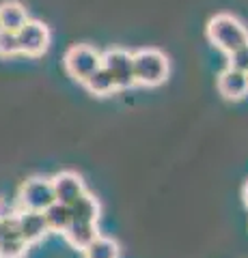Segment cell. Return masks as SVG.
I'll return each instance as SVG.
<instances>
[{
	"label": "cell",
	"instance_id": "cell-8",
	"mask_svg": "<svg viewBox=\"0 0 248 258\" xmlns=\"http://www.w3.org/2000/svg\"><path fill=\"white\" fill-rule=\"evenodd\" d=\"M50 181H52L54 198H57L59 203H65V205H69L74 198H78L82 191H86L82 176H80L78 172H74V170L57 172Z\"/></svg>",
	"mask_w": 248,
	"mask_h": 258
},
{
	"label": "cell",
	"instance_id": "cell-16",
	"mask_svg": "<svg viewBox=\"0 0 248 258\" xmlns=\"http://www.w3.org/2000/svg\"><path fill=\"white\" fill-rule=\"evenodd\" d=\"M43 217H45V224L50 228V232H63L71 222L69 207L65 203H59V200H54L50 207L43 209Z\"/></svg>",
	"mask_w": 248,
	"mask_h": 258
},
{
	"label": "cell",
	"instance_id": "cell-18",
	"mask_svg": "<svg viewBox=\"0 0 248 258\" xmlns=\"http://www.w3.org/2000/svg\"><path fill=\"white\" fill-rule=\"evenodd\" d=\"M227 56H229V64H227V67L248 74V45L239 47V50L231 52V54H227Z\"/></svg>",
	"mask_w": 248,
	"mask_h": 258
},
{
	"label": "cell",
	"instance_id": "cell-1",
	"mask_svg": "<svg viewBox=\"0 0 248 258\" xmlns=\"http://www.w3.org/2000/svg\"><path fill=\"white\" fill-rule=\"evenodd\" d=\"M207 39L220 52L231 54L248 45V28L231 13H218L207 22Z\"/></svg>",
	"mask_w": 248,
	"mask_h": 258
},
{
	"label": "cell",
	"instance_id": "cell-3",
	"mask_svg": "<svg viewBox=\"0 0 248 258\" xmlns=\"http://www.w3.org/2000/svg\"><path fill=\"white\" fill-rule=\"evenodd\" d=\"M63 64H65L69 78H74L76 82L82 84L95 69L102 67V52H97L95 47L86 43L71 45L65 52V56H63Z\"/></svg>",
	"mask_w": 248,
	"mask_h": 258
},
{
	"label": "cell",
	"instance_id": "cell-9",
	"mask_svg": "<svg viewBox=\"0 0 248 258\" xmlns=\"http://www.w3.org/2000/svg\"><path fill=\"white\" fill-rule=\"evenodd\" d=\"M15 215L5 220V232L0 237V258H24L28 252V243L18 232V217Z\"/></svg>",
	"mask_w": 248,
	"mask_h": 258
},
{
	"label": "cell",
	"instance_id": "cell-17",
	"mask_svg": "<svg viewBox=\"0 0 248 258\" xmlns=\"http://www.w3.org/2000/svg\"><path fill=\"white\" fill-rule=\"evenodd\" d=\"M20 54V45H18V35L11 30L0 28V56L3 58H11V56Z\"/></svg>",
	"mask_w": 248,
	"mask_h": 258
},
{
	"label": "cell",
	"instance_id": "cell-7",
	"mask_svg": "<svg viewBox=\"0 0 248 258\" xmlns=\"http://www.w3.org/2000/svg\"><path fill=\"white\" fill-rule=\"evenodd\" d=\"M15 217H18L20 237L26 241L28 245L39 243V241L50 232V228H47V224H45L43 211H28V209H22V211H18Z\"/></svg>",
	"mask_w": 248,
	"mask_h": 258
},
{
	"label": "cell",
	"instance_id": "cell-4",
	"mask_svg": "<svg viewBox=\"0 0 248 258\" xmlns=\"http://www.w3.org/2000/svg\"><path fill=\"white\" fill-rule=\"evenodd\" d=\"M54 189L52 181L45 176H30L18 189V205L20 209H28V211H43L54 203Z\"/></svg>",
	"mask_w": 248,
	"mask_h": 258
},
{
	"label": "cell",
	"instance_id": "cell-10",
	"mask_svg": "<svg viewBox=\"0 0 248 258\" xmlns=\"http://www.w3.org/2000/svg\"><path fill=\"white\" fill-rule=\"evenodd\" d=\"M218 93L229 101H239L248 95V76L237 69H222L218 76Z\"/></svg>",
	"mask_w": 248,
	"mask_h": 258
},
{
	"label": "cell",
	"instance_id": "cell-15",
	"mask_svg": "<svg viewBox=\"0 0 248 258\" xmlns=\"http://www.w3.org/2000/svg\"><path fill=\"white\" fill-rule=\"evenodd\" d=\"M84 258H119L121 256V247L113 237L97 235L89 245L82 249Z\"/></svg>",
	"mask_w": 248,
	"mask_h": 258
},
{
	"label": "cell",
	"instance_id": "cell-6",
	"mask_svg": "<svg viewBox=\"0 0 248 258\" xmlns=\"http://www.w3.org/2000/svg\"><path fill=\"white\" fill-rule=\"evenodd\" d=\"M15 35H18L20 54L30 56V58L43 56L47 52V47H50V39H52L50 28L39 20H28Z\"/></svg>",
	"mask_w": 248,
	"mask_h": 258
},
{
	"label": "cell",
	"instance_id": "cell-11",
	"mask_svg": "<svg viewBox=\"0 0 248 258\" xmlns=\"http://www.w3.org/2000/svg\"><path fill=\"white\" fill-rule=\"evenodd\" d=\"M69 207V213H71V220L76 222H95L97 224L100 215H102V205L100 200L93 196L89 191H82L78 198H74Z\"/></svg>",
	"mask_w": 248,
	"mask_h": 258
},
{
	"label": "cell",
	"instance_id": "cell-2",
	"mask_svg": "<svg viewBox=\"0 0 248 258\" xmlns=\"http://www.w3.org/2000/svg\"><path fill=\"white\" fill-rule=\"evenodd\" d=\"M134 60V82L147 88H154L166 82L171 74V60L162 50L156 47H142L132 52Z\"/></svg>",
	"mask_w": 248,
	"mask_h": 258
},
{
	"label": "cell",
	"instance_id": "cell-12",
	"mask_svg": "<svg viewBox=\"0 0 248 258\" xmlns=\"http://www.w3.org/2000/svg\"><path fill=\"white\" fill-rule=\"evenodd\" d=\"M61 235L67 239V243L74 249L82 252V249L100 235V230H97V224L95 222H76V220H71L69 226L61 232Z\"/></svg>",
	"mask_w": 248,
	"mask_h": 258
},
{
	"label": "cell",
	"instance_id": "cell-5",
	"mask_svg": "<svg viewBox=\"0 0 248 258\" xmlns=\"http://www.w3.org/2000/svg\"><path fill=\"white\" fill-rule=\"evenodd\" d=\"M102 67L113 76L117 91H125L132 88L134 82V60H132V52L123 50V47H110L102 54Z\"/></svg>",
	"mask_w": 248,
	"mask_h": 258
},
{
	"label": "cell",
	"instance_id": "cell-13",
	"mask_svg": "<svg viewBox=\"0 0 248 258\" xmlns=\"http://www.w3.org/2000/svg\"><path fill=\"white\" fill-rule=\"evenodd\" d=\"M28 20H30L28 11L20 0H5V3H0V28L18 32Z\"/></svg>",
	"mask_w": 248,
	"mask_h": 258
},
{
	"label": "cell",
	"instance_id": "cell-14",
	"mask_svg": "<svg viewBox=\"0 0 248 258\" xmlns=\"http://www.w3.org/2000/svg\"><path fill=\"white\" fill-rule=\"evenodd\" d=\"M82 84H84L86 91H89L91 95H95V97H108V95L117 93V84H115L113 76H110L104 67H97V69H95L93 74L86 78Z\"/></svg>",
	"mask_w": 248,
	"mask_h": 258
},
{
	"label": "cell",
	"instance_id": "cell-21",
	"mask_svg": "<svg viewBox=\"0 0 248 258\" xmlns=\"http://www.w3.org/2000/svg\"><path fill=\"white\" fill-rule=\"evenodd\" d=\"M246 76H248V74H246Z\"/></svg>",
	"mask_w": 248,
	"mask_h": 258
},
{
	"label": "cell",
	"instance_id": "cell-20",
	"mask_svg": "<svg viewBox=\"0 0 248 258\" xmlns=\"http://www.w3.org/2000/svg\"><path fill=\"white\" fill-rule=\"evenodd\" d=\"M3 232H5V220H0V237H3Z\"/></svg>",
	"mask_w": 248,
	"mask_h": 258
},
{
	"label": "cell",
	"instance_id": "cell-19",
	"mask_svg": "<svg viewBox=\"0 0 248 258\" xmlns=\"http://www.w3.org/2000/svg\"><path fill=\"white\" fill-rule=\"evenodd\" d=\"M242 198H244V205H246V209H248V181H246L244 189H242Z\"/></svg>",
	"mask_w": 248,
	"mask_h": 258
}]
</instances>
